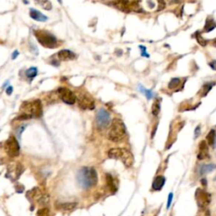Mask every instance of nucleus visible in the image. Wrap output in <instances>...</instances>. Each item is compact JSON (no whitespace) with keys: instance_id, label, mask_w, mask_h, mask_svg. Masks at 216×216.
I'll use <instances>...</instances> for the list:
<instances>
[{"instance_id":"1","label":"nucleus","mask_w":216,"mask_h":216,"mask_svg":"<svg viewBox=\"0 0 216 216\" xmlns=\"http://www.w3.org/2000/svg\"><path fill=\"white\" fill-rule=\"evenodd\" d=\"M77 182L84 189H89L96 185L98 182L97 172L92 167H83L77 173Z\"/></svg>"},{"instance_id":"2","label":"nucleus","mask_w":216,"mask_h":216,"mask_svg":"<svg viewBox=\"0 0 216 216\" xmlns=\"http://www.w3.org/2000/svg\"><path fill=\"white\" fill-rule=\"evenodd\" d=\"M126 135V127L119 118H114L112 122L108 132V138L112 142L122 140Z\"/></svg>"},{"instance_id":"3","label":"nucleus","mask_w":216,"mask_h":216,"mask_svg":"<svg viewBox=\"0 0 216 216\" xmlns=\"http://www.w3.org/2000/svg\"><path fill=\"white\" fill-rule=\"evenodd\" d=\"M108 156L112 159L122 160V162L127 167H131L133 164L134 159L131 152L123 148H114L108 151Z\"/></svg>"},{"instance_id":"4","label":"nucleus","mask_w":216,"mask_h":216,"mask_svg":"<svg viewBox=\"0 0 216 216\" xmlns=\"http://www.w3.org/2000/svg\"><path fill=\"white\" fill-rule=\"evenodd\" d=\"M34 35L38 42L44 48H56L58 46L56 37L45 30H36L34 31Z\"/></svg>"},{"instance_id":"5","label":"nucleus","mask_w":216,"mask_h":216,"mask_svg":"<svg viewBox=\"0 0 216 216\" xmlns=\"http://www.w3.org/2000/svg\"><path fill=\"white\" fill-rule=\"evenodd\" d=\"M23 114L29 116L31 118H40L42 115V105L40 100L24 102L21 106Z\"/></svg>"},{"instance_id":"6","label":"nucleus","mask_w":216,"mask_h":216,"mask_svg":"<svg viewBox=\"0 0 216 216\" xmlns=\"http://www.w3.org/2000/svg\"><path fill=\"white\" fill-rule=\"evenodd\" d=\"M96 126L99 129L102 130L107 128L111 123V117L108 112L105 109L99 110L96 117Z\"/></svg>"},{"instance_id":"7","label":"nucleus","mask_w":216,"mask_h":216,"mask_svg":"<svg viewBox=\"0 0 216 216\" xmlns=\"http://www.w3.org/2000/svg\"><path fill=\"white\" fill-rule=\"evenodd\" d=\"M5 149L8 154L11 157L19 156L20 151V147L19 142L14 137H9L5 143Z\"/></svg>"},{"instance_id":"8","label":"nucleus","mask_w":216,"mask_h":216,"mask_svg":"<svg viewBox=\"0 0 216 216\" xmlns=\"http://www.w3.org/2000/svg\"><path fill=\"white\" fill-rule=\"evenodd\" d=\"M195 198L200 208H206L211 201L210 194L201 188H198L195 193Z\"/></svg>"},{"instance_id":"9","label":"nucleus","mask_w":216,"mask_h":216,"mask_svg":"<svg viewBox=\"0 0 216 216\" xmlns=\"http://www.w3.org/2000/svg\"><path fill=\"white\" fill-rule=\"evenodd\" d=\"M58 94L60 99H61L64 103H66V104L73 105L75 103V95L73 94V91H71L70 90H68L67 88H59L58 90Z\"/></svg>"},{"instance_id":"10","label":"nucleus","mask_w":216,"mask_h":216,"mask_svg":"<svg viewBox=\"0 0 216 216\" xmlns=\"http://www.w3.org/2000/svg\"><path fill=\"white\" fill-rule=\"evenodd\" d=\"M79 107L83 110H93L95 108V102L86 95H80L78 97Z\"/></svg>"},{"instance_id":"11","label":"nucleus","mask_w":216,"mask_h":216,"mask_svg":"<svg viewBox=\"0 0 216 216\" xmlns=\"http://www.w3.org/2000/svg\"><path fill=\"white\" fill-rule=\"evenodd\" d=\"M112 5L120 9L121 11L128 12L130 10V3L128 0H114L112 2Z\"/></svg>"},{"instance_id":"12","label":"nucleus","mask_w":216,"mask_h":216,"mask_svg":"<svg viewBox=\"0 0 216 216\" xmlns=\"http://www.w3.org/2000/svg\"><path fill=\"white\" fill-rule=\"evenodd\" d=\"M58 57L62 61H69V60H73L75 58V54L70 50L63 49L58 53Z\"/></svg>"},{"instance_id":"13","label":"nucleus","mask_w":216,"mask_h":216,"mask_svg":"<svg viewBox=\"0 0 216 216\" xmlns=\"http://www.w3.org/2000/svg\"><path fill=\"white\" fill-rule=\"evenodd\" d=\"M30 16L31 17V19L37 20V21H40V22H44L48 20V17L46 16L45 14H43L35 8L30 9Z\"/></svg>"},{"instance_id":"14","label":"nucleus","mask_w":216,"mask_h":216,"mask_svg":"<svg viewBox=\"0 0 216 216\" xmlns=\"http://www.w3.org/2000/svg\"><path fill=\"white\" fill-rule=\"evenodd\" d=\"M199 153L198 154V158L199 160H203L208 156V144L206 143V141L203 140L201 141V143H199Z\"/></svg>"},{"instance_id":"15","label":"nucleus","mask_w":216,"mask_h":216,"mask_svg":"<svg viewBox=\"0 0 216 216\" xmlns=\"http://www.w3.org/2000/svg\"><path fill=\"white\" fill-rule=\"evenodd\" d=\"M166 183V178L162 176H159L154 180V183L152 184V188L155 191H159L163 188Z\"/></svg>"},{"instance_id":"16","label":"nucleus","mask_w":216,"mask_h":216,"mask_svg":"<svg viewBox=\"0 0 216 216\" xmlns=\"http://www.w3.org/2000/svg\"><path fill=\"white\" fill-rule=\"evenodd\" d=\"M216 168V165L214 164H208V165H203L199 168V174L200 175H205L210 172V171H213Z\"/></svg>"},{"instance_id":"17","label":"nucleus","mask_w":216,"mask_h":216,"mask_svg":"<svg viewBox=\"0 0 216 216\" xmlns=\"http://www.w3.org/2000/svg\"><path fill=\"white\" fill-rule=\"evenodd\" d=\"M77 206V203H63L59 205L58 208L59 209H63V210L66 211H70L73 210V208H76Z\"/></svg>"},{"instance_id":"18","label":"nucleus","mask_w":216,"mask_h":216,"mask_svg":"<svg viewBox=\"0 0 216 216\" xmlns=\"http://www.w3.org/2000/svg\"><path fill=\"white\" fill-rule=\"evenodd\" d=\"M36 3L46 10H51L53 6L49 0H36Z\"/></svg>"},{"instance_id":"19","label":"nucleus","mask_w":216,"mask_h":216,"mask_svg":"<svg viewBox=\"0 0 216 216\" xmlns=\"http://www.w3.org/2000/svg\"><path fill=\"white\" fill-rule=\"evenodd\" d=\"M206 140L208 142V143L209 145L213 146L215 144V140H216V133L214 130H210L209 133L207 135L206 137Z\"/></svg>"},{"instance_id":"20","label":"nucleus","mask_w":216,"mask_h":216,"mask_svg":"<svg viewBox=\"0 0 216 216\" xmlns=\"http://www.w3.org/2000/svg\"><path fill=\"white\" fill-rule=\"evenodd\" d=\"M215 27L216 24L214 23V21L212 19H208V20H206V23H205L204 31L205 32H209V31H213Z\"/></svg>"},{"instance_id":"21","label":"nucleus","mask_w":216,"mask_h":216,"mask_svg":"<svg viewBox=\"0 0 216 216\" xmlns=\"http://www.w3.org/2000/svg\"><path fill=\"white\" fill-rule=\"evenodd\" d=\"M107 185L109 187L110 190L112 192H116L117 191V187L115 185V183L113 181V178L110 174L107 175Z\"/></svg>"},{"instance_id":"22","label":"nucleus","mask_w":216,"mask_h":216,"mask_svg":"<svg viewBox=\"0 0 216 216\" xmlns=\"http://www.w3.org/2000/svg\"><path fill=\"white\" fill-rule=\"evenodd\" d=\"M37 75V68L31 67V68H30L29 69L26 70V76H27V78H29V79H33Z\"/></svg>"},{"instance_id":"23","label":"nucleus","mask_w":216,"mask_h":216,"mask_svg":"<svg viewBox=\"0 0 216 216\" xmlns=\"http://www.w3.org/2000/svg\"><path fill=\"white\" fill-rule=\"evenodd\" d=\"M152 113L154 116H157L159 114L160 110V101H155L154 102V104L152 106Z\"/></svg>"},{"instance_id":"24","label":"nucleus","mask_w":216,"mask_h":216,"mask_svg":"<svg viewBox=\"0 0 216 216\" xmlns=\"http://www.w3.org/2000/svg\"><path fill=\"white\" fill-rule=\"evenodd\" d=\"M180 84V79H178V78H174V79H172L170 81V83H169L168 84V87L170 90H174V89H176L177 87H178V85Z\"/></svg>"},{"instance_id":"25","label":"nucleus","mask_w":216,"mask_h":216,"mask_svg":"<svg viewBox=\"0 0 216 216\" xmlns=\"http://www.w3.org/2000/svg\"><path fill=\"white\" fill-rule=\"evenodd\" d=\"M213 85V83L212 84H204V86L203 87V89H202V91L203 92V94H202V96H206L207 94H208V92L209 91V90H211V88H212V86Z\"/></svg>"},{"instance_id":"26","label":"nucleus","mask_w":216,"mask_h":216,"mask_svg":"<svg viewBox=\"0 0 216 216\" xmlns=\"http://www.w3.org/2000/svg\"><path fill=\"white\" fill-rule=\"evenodd\" d=\"M196 38H197V41H198V43H199L201 46L204 47V46L207 45V41L203 39V38L202 37V36H201V35H200L198 32L196 34Z\"/></svg>"},{"instance_id":"27","label":"nucleus","mask_w":216,"mask_h":216,"mask_svg":"<svg viewBox=\"0 0 216 216\" xmlns=\"http://www.w3.org/2000/svg\"><path fill=\"white\" fill-rule=\"evenodd\" d=\"M140 90H141V92L143 93V94L146 96V97L149 99H149H151L152 97H153V96H154V95H153V93H152L150 90H146V89L143 88L142 86H140Z\"/></svg>"},{"instance_id":"28","label":"nucleus","mask_w":216,"mask_h":216,"mask_svg":"<svg viewBox=\"0 0 216 216\" xmlns=\"http://www.w3.org/2000/svg\"><path fill=\"white\" fill-rule=\"evenodd\" d=\"M158 1V8H157V11H161L162 9L165 8L166 7V3L164 0H157Z\"/></svg>"},{"instance_id":"29","label":"nucleus","mask_w":216,"mask_h":216,"mask_svg":"<svg viewBox=\"0 0 216 216\" xmlns=\"http://www.w3.org/2000/svg\"><path fill=\"white\" fill-rule=\"evenodd\" d=\"M25 129V126H21V127H20L19 128L17 129V131H16L17 136H18V137L20 138V136H21V133H22L23 131H24Z\"/></svg>"},{"instance_id":"30","label":"nucleus","mask_w":216,"mask_h":216,"mask_svg":"<svg viewBox=\"0 0 216 216\" xmlns=\"http://www.w3.org/2000/svg\"><path fill=\"white\" fill-rule=\"evenodd\" d=\"M172 198H173V194L170 193L169 194V198H168V203H167V208H170V206L171 204V200H172Z\"/></svg>"},{"instance_id":"31","label":"nucleus","mask_w":216,"mask_h":216,"mask_svg":"<svg viewBox=\"0 0 216 216\" xmlns=\"http://www.w3.org/2000/svg\"><path fill=\"white\" fill-rule=\"evenodd\" d=\"M12 91H13V87H12V86H8V87L6 89V93H7L8 95H11Z\"/></svg>"},{"instance_id":"32","label":"nucleus","mask_w":216,"mask_h":216,"mask_svg":"<svg viewBox=\"0 0 216 216\" xmlns=\"http://www.w3.org/2000/svg\"><path fill=\"white\" fill-rule=\"evenodd\" d=\"M209 66H210L213 70H216V61H213V62L209 63Z\"/></svg>"},{"instance_id":"33","label":"nucleus","mask_w":216,"mask_h":216,"mask_svg":"<svg viewBox=\"0 0 216 216\" xmlns=\"http://www.w3.org/2000/svg\"><path fill=\"white\" fill-rule=\"evenodd\" d=\"M18 56H19V52L18 51H14V53L12 54V59H15Z\"/></svg>"},{"instance_id":"34","label":"nucleus","mask_w":216,"mask_h":216,"mask_svg":"<svg viewBox=\"0 0 216 216\" xmlns=\"http://www.w3.org/2000/svg\"><path fill=\"white\" fill-rule=\"evenodd\" d=\"M199 133H200V127L198 126V127H197L196 130H195V137H196V138L198 137Z\"/></svg>"},{"instance_id":"35","label":"nucleus","mask_w":216,"mask_h":216,"mask_svg":"<svg viewBox=\"0 0 216 216\" xmlns=\"http://www.w3.org/2000/svg\"><path fill=\"white\" fill-rule=\"evenodd\" d=\"M202 183H203V185H206V184H207V181H206L205 179H203Z\"/></svg>"},{"instance_id":"36","label":"nucleus","mask_w":216,"mask_h":216,"mask_svg":"<svg viewBox=\"0 0 216 216\" xmlns=\"http://www.w3.org/2000/svg\"><path fill=\"white\" fill-rule=\"evenodd\" d=\"M213 45L214 46V47H216V38L213 41Z\"/></svg>"},{"instance_id":"37","label":"nucleus","mask_w":216,"mask_h":216,"mask_svg":"<svg viewBox=\"0 0 216 216\" xmlns=\"http://www.w3.org/2000/svg\"><path fill=\"white\" fill-rule=\"evenodd\" d=\"M58 2L60 3H62V0H58Z\"/></svg>"}]
</instances>
